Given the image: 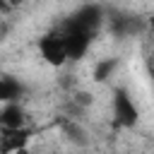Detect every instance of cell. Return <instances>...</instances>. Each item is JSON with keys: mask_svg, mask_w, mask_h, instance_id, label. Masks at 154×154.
<instances>
[{"mask_svg": "<svg viewBox=\"0 0 154 154\" xmlns=\"http://www.w3.org/2000/svg\"><path fill=\"white\" fill-rule=\"evenodd\" d=\"M31 130L19 128V130H0V154H14L24 147H29Z\"/></svg>", "mask_w": 154, "mask_h": 154, "instance_id": "cell-4", "label": "cell"}, {"mask_svg": "<svg viewBox=\"0 0 154 154\" xmlns=\"http://www.w3.org/2000/svg\"><path fill=\"white\" fill-rule=\"evenodd\" d=\"M17 99H19V84H17V82H12V79L0 77V103L17 101Z\"/></svg>", "mask_w": 154, "mask_h": 154, "instance_id": "cell-6", "label": "cell"}, {"mask_svg": "<svg viewBox=\"0 0 154 154\" xmlns=\"http://www.w3.org/2000/svg\"><path fill=\"white\" fill-rule=\"evenodd\" d=\"M38 53L51 67H63L67 63V48H65V41L58 29H53L38 38Z\"/></svg>", "mask_w": 154, "mask_h": 154, "instance_id": "cell-2", "label": "cell"}, {"mask_svg": "<svg viewBox=\"0 0 154 154\" xmlns=\"http://www.w3.org/2000/svg\"><path fill=\"white\" fill-rule=\"evenodd\" d=\"M26 128V111L19 101L0 103V130H19Z\"/></svg>", "mask_w": 154, "mask_h": 154, "instance_id": "cell-3", "label": "cell"}, {"mask_svg": "<svg viewBox=\"0 0 154 154\" xmlns=\"http://www.w3.org/2000/svg\"><path fill=\"white\" fill-rule=\"evenodd\" d=\"M118 70V58H101L94 65V79L96 82H106L113 77V72Z\"/></svg>", "mask_w": 154, "mask_h": 154, "instance_id": "cell-5", "label": "cell"}, {"mask_svg": "<svg viewBox=\"0 0 154 154\" xmlns=\"http://www.w3.org/2000/svg\"><path fill=\"white\" fill-rule=\"evenodd\" d=\"M51 154H58V152H51Z\"/></svg>", "mask_w": 154, "mask_h": 154, "instance_id": "cell-7", "label": "cell"}, {"mask_svg": "<svg viewBox=\"0 0 154 154\" xmlns=\"http://www.w3.org/2000/svg\"><path fill=\"white\" fill-rule=\"evenodd\" d=\"M111 106H113V125L116 128H132L137 123L140 111H137V103H135V99L130 96L128 89L116 87Z\"/></svg>", "mask_w": 154, "mask_h": 154, "instance_id": "cell-1", "label": "cell"}]
</instances>
